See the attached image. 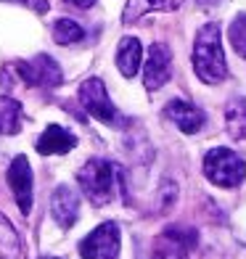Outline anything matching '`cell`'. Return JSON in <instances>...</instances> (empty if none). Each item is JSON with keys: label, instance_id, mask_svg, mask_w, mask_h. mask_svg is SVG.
Here are the masks:
<instances>
[{"label": "cell", "instance_id": "1", "mask_svg": "<svg viewBox=\"0 0 246 259\" xmlns=\"http://www.w3.org/2000/svg\"><path fill=\"white\" fill-rule=\"evenodd\" d=\"M193 69L201 82L207 85H217L225 79L228 74V64H225V53H222V42H220V24L209 21L196 32V42H193Z\"/></svg>", "mask_w": 246, "mask_h": 259}, {"label": "cell", "instance_id": "2", "mask_svg": "<svg viewBox=\"0 0 246 259\" xmlns=\"http://www.w3.org/2000/svg\"><path fill=\"white\" fill-rule=\"evenodd\" d=\"M77 183L82 188V193L96 206H106L114 201L116 191V167L106 159H90L85 161V167L77 172Z\"/></svg>", "mask_w": 246, "mask_h": 259}, {"label": "cell", "instance_id": "3", "mask_svg": "<svg viewBox=\"0 0 246 259\" xmlns=\"http://www.w3.org/2000/svg\"><path fill=\"white\" fill-rule=\"evenodd\" d=\"M204 175L209 183L220 188H236L246 178V164L243 159L230 148H212L204 156Z\"/></svg>", "mask_w": 246, "mask_h": 259}, {"label": "cell", "instance_id": "4", "mask_svg": "<svg viewBox=\"0 0 246 259\" xmlns=\"http://www.w3.org/2000/svg\"><path fill=\"white\" fill-rule=\"evenodd\" d=\"M79 103L90 116H96L98 122L109 127H125V116L114 109V103L109 101L106 85L98 77H90L79 85Z\"/></svg>", "mask_w": 246, "mask_h": 259}, {"label": "cell", "instance_id": "5", "mask_svg": "<svg viewBox=\"0 0 246 259\" xmlns=\"http://www.w3.org/2000/svg\"><path fill=\"white\" fill-rule=\"evenodd\" d=\"M116 254H119V228L114 222L98 225L79 243L82 259H116Z\"/></svg>", "mask_w": 246, "mask_h": 259}, {"label": "cell", "instance_id": "6", "mask_svg": "<svg viewBox=\"0 0 246 259\" xmlns=\"http://www.w3.org/2000/svg\"><path fill=\"white\" fill-rule=\"evenodd\" d=\"M16 72L29 88H58L61 85V69L51 56H34L32 61H21L16 64Z\"/></svg>", "mask_w": 246, "mask_h": 259}, {"label": "cell", "instance_id": "7", "mask_svg": "<svg viewBox=\"0 0 246 259\" xmlns=\"http://www.w3.org/2000/svg\"><path fill=\"white\" fill-rule=\"evenodd\" d=\"M172 74V56L170 48L164 42H154L148 48V58H146V66H143V82H146V90H159L167 85V79Z\"/></svg>", "mask_w": 246, "mask_h": 259}, {"label": "cell", "instance_id": "8", "mask_svg": "<svg viewBox=\"0 0 246 259\" xmlns=\"http://www.w3.org/2000/svg\"><path fill=\"white\" fill-rule=\"evenodd\" d=\"M164 116L170 122H175V127L183 130L185 135H196L201 133L207 124V114L198 109V106L183 101V98H172L167 106H164Z\"/></svg>", "mask_w": 246, "mask_h": 259}, {"label": "cell", "instance_id": "9", "mask_svg": "<svg viewBox=\"0 0 246 259\" xmlns=\"http://www.w3.org/2000/svg\"><path fill=\"white\" fill-rule=\"evenodd\" d=\"M8 185L21 209V214L32 211V167L27 156H16L8 167Z\"/></svg>", "mask_w": 246, "mask_h": 259}, {"label": "cell", "instance_id": "10", "mask_svg": "<svg viewBox=\"0 0 246 259\" xmlns=\"http://www.w3.org/2000/svg\"><path fill=\"white\" fill-rule=\"evenodd\" d=\"M196 241V235H183V230L167 228L159 238H154L148 249V259H188V246Z\"/></svg>", "mask_w": 246, "mask_h": 259}, {"label": "cell", "instance_id": "11", "mask_svg": "<svg viewBox=\"0 0 246 259\" xmlns=\"http://www.w3.org/2000/svg\"><path fill=\"white\" fill-rule=\"evenodd\" d=\"M51 214L58 222V228H72L79 217V196L74 188L58 185L51 198Z\"/></svg>", "mask_w": 246, "mask_h": 259}, {"label": "cell", "instance_id": "12", "mask_svg": "<svg viewBox=\"0 0 246 259\" xmlns=\"http://www.w3.org/2000/svg\"><path fill=\"white\" fill-rule=\"evenodd\" d=\"M77 146V138L69 133V130L58 127V124H48V130L37 138V143H34V148H37V154L43 156H51V154H69Z\"/></svg>", "mask_w": 246, "mask_h": 259}, {"label": "cell", "instance_id": "13", "mask_svg": "<svg viewBox=\"0 0 246 259\" xmlns=\"http://www.w3.org/2000/svg\"><path fill=\"white\" fill-rule=\"evenodd\" d=\"M140 58H143V48H140L138 37H122L119 48H116V69L122 72V77L133 79L140 69Z\"/></svg>", "mask_w": 246, "mask_h": 259}, {"label": "cell", "instance_id": "14", "mask_svg": "<svg viewBox=\"0 0 246 259\" xmlns=\"http://www.w3.org/2000/svg\"><path fill=\"white\" fill-rule=\"evenodd\" d=\"M21 103L14 98H0V135H16L21 130Z\"/></svg>", "mask_w": 246, "mask_h": 259}, {"label": "cell", "instance_id": "15", "mask_svg": "<svg viewBox=\"0 0 246 259\" xmlns=\"http://www.w3.org/2000/svg\"><path fill=\"white\" fill-rule=\"evenodd\" d=\"M228 133L236 140H246V98H233L225 109Z\"/></svg>", "mask_w": 246, "mask_h": 259}, {"label": "cell", "instance_id": "16", "mask_svg": "<svg viewBox=\"0 0 246 259\" xmlns=\"http://www.w3.org/2000/svg\"><path fill=\"white\" fill-rule=\"evenodd\" d=\"M183 0H130L125 8V21H133L146 11H175Z\"/></svg>", "mask_w": 246, "mask_h": 259}, {"label": "cell", "instance_id": "17", "mask_svg": "<svg viewBox=\"0 0 246 259\" xmlns=\"http://www.w3.org/2000/svg\"><path fill=\"white\" fill-rule=\"evenodd\" d=\"M0 259H19V235L3 214H0Z\"/></svg>", "mask_w": 246, "mask_h": 259}, {"label": "cell", "instance_id": "18", "mask_svg": "<svg viewBox=\"0 0 246 259\" xmlns=\"http://www.w3.org/2000/svg\"><path fill=\"white\" fill-rule=\"evenodd\" d=\"M82 37H85V29H82L77 21H72V19H58L53 24V40L58 45H74Z\"/></svg>", "mask_w": 246, "mask_h": 259}, {"label": "cell", "instance_id": "19", "mask_svg": "<svg viewBox=\"0 0 246 259\" xmlns=\"http://www.w3.org/2000/svg\"><path fill=\"white\" fill-rule=\"evenodd\" d=\"M228 37L233 42V48L241 58H246V14H238L236 19L230 21V29H228Z\"/></svg>", "mask_w": 246, "mask_h": 259}, {"label": "cell", "instance_id": "20", "mask_svg": "<svg viewBox=\"0 0 246 259\" xmlns=\"http://www.w3.org/2000/svg\"><path fill=\"white\" fill-rule=\"evenodd\" d=\"M14 3L29 6V8H34V11H37V14H45V11H48V0H14Z\"/></svg>", "mask_w": 246, "mask_h": 259}, {"label": "cell", "instance_id": "21", "mask_svg": "<svg viewBox=\"0 0 246 259\" xmlns=\"http://www.w3.org/2000/svg\"><path fill=\"white\" fill-rule=\"evenodd\" d=\"M74 6H79V8H90L93 3H96V0H72Z\"/></svg>", "mask_w": 246, "mask_h": 259}, {"label": "cell", "instance_id": "22", "mask_svg": "<svg viewBox=\"0 0 246 259\" xmlns=\"http://www.w3.org/2000/svg\"><path fill=\"white\" fill-rule=\"evenodd\" d=\"M215 3H220V0H198V6H204V8H209V6H215Z\"/></svg>", "mask_w": 246, "mask_h": 259}, {"label": "cell", "instance_id": "23", "mask_svg": "<svg viewBox=\"0 0 246 259\" xmlns=\"http://www.w3.org/2000/svg\"><path fill=\"white\" fill-rule=\"evenodd\" d=\"M43 259H58V256H43Z\"/></svg>", "mask_w": 246, "mask_h": 259}]
</instances>
